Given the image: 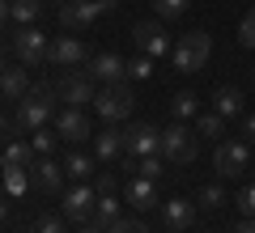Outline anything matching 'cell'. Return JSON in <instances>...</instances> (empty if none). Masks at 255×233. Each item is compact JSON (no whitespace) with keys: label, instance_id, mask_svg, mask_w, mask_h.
Returning a JSON list of instances; mask_svg holds the SVG:
<instances>
[{"label":"cell","instance_id":"1","mask_svg":"<svg viewBox=\"0 0 255 233\" xmlns=\"http://www.w3.org/2000/svg\"><path fill=\"white\" fill-rule=\"evenodd\" d=\"M170 60L179 72H200L209 68L213 60V38L204 34V30H187V34H179V43L170 47Z\"/></svg>","mask_w":255,"mask_h":233},{"label":"cell","instance_id":"2","mask_svg":"<svg viewBox=\"0 0 255 233\" xmlns=\"http://www.w3.org/2000/svg\"><path fill=\"white\" fill-rule=\"evenodd\" d=\"M55 98H60V93H55L51 85H30V93L17 102V127H26V132H38V127L51 119Z\"/></svg>","mask_w":255,"mask_h":233},{"label":"cell","instance_id":"3","mask_svg":"<svg viewBox=\"0 0 255 233\" xmlns=\"http://www.w3.org/2000/svg\"><path fill=\"white\" fill-rule=\"evenodd\" d=\"M94 110H98L107 123H119V119H128L132 110H136V98H132V89H128L124 81L119 85H102V89L94 93Z\"/></svg>","mask_w":255,"mask_h":233},{"label":"cell","instance_id":"4","mask_svg":"<svg viewBox=\"0 0 255 233\" xmlns=\"http://www.w3.org/2000/svg\"><path fill=\"white\" fill-rule=\"evenodd\" d=\"M115 4L119 0H68V4H60V26L64 30H85V26H94L102 13H111Z\"/></svg>","mask_w":255,"mask_h":233},{"label":"cell","instance_id":"5","mask_svg":"<svg viewBox=\"0 0 255 233\" xmlns=\"http://www.w3.org/2000/svg\"><path fill=\"white\" fill-rule=\"evenodd\" d=\"M213 165H217L221 178H243L247 165H251V144L247 140H221L213 153Z\"/></svg>","mask_w":255,"mask_h":233},{"label":"cell","instance_id":"6","mask_svg":"<svg viewBox=\"0 0 255 233\" xmlns=\"http://www.w3.org/2000/svg\"><path fill=\"white\" fill-rule=\"evenodd\" d=\"M162 157L174 165H191L196 161V132H187L183 123H170L162 132Z\"/></svg>","mask_w":255,"mask_h":233},{"label":"cell","instance_id":"7","mask_svg":"<svg viewBox=\"0 0 255 233\" xmlns=\"http://www.w3.org/2000/svg\"><path fill=\"white\" fill-rule=\"evenodd\" d=\"M132 43H136V51L140 55H149V60H157V55H166L170 51V34H166V26L157 17H149V21H136V30H132Z\"/></svg>","mask_w":255,"mask_h":233},{"label":"cell","instance_id":"8","mask_svg":"<svg viewBox=\"0 0 255 233\" xmlns=\"http://www.w3.org/2000/svg\"><path fill=\"white\" fill-rule=\"evenodd\" d=\"M47 38H43V30L38 26H21L17 34H13V55H17L26 68H34V64H43L47 60Z\"/></svg>","mask_w":255,"mask_h":233},{"label":"cell","instance_id":"9","mask_svg":"<svg viewBox=\"0 0 255 233\" xmlns=\"http://www.w3.org/2000/svg\"><path fill=\"white\" fill-rule=\"evenodd\" d=\"M55 93H60V102H68V106H85V102H94V77L90 72H64L60 85H55Z\"/></svg>","mask_w":255,"mask_h":233},{"label":"cell","instance_id":"10","mask_svg":"<svg viewBox=\"0 0 255 233\" xmlns=\"http://www.w3.org/2000/svg\"><path fill=\"white\" fill-rule=\"evenodd\" d=\"M124 153H132V157H157L162 153V132H157L153 123H136L124 132Z\"/></svg>","mask_w":255,"mask_h":233},{"label":"cell","instance_id":"11","mask_svg":"<svg viewBox=\"0 0 255 233\" xmlns=\"http://www.w3.org/2000/svg\"><path fill=\"white\" fill-rule=\"evenodd\" d=\"M94 77V81H102V85H119L128 77V60H119L115 51H102V55H94L90 60V68H85Z\"/></svg>","mask_w":255,"mask_h":233},{"label":"cell","instance_id":"12","mask_svg":"<svg viewBox=\"0 0 255 233\" xmlns=\"http://www.w3.org/2000/svg\"><path fill=\"white\" fill-rule=\"evenodd\" d=\"M55 132H60V140H73V144H81V140H90V119H85V110L81 106H68V110H60V119H55Z\"/></svg>","mask_w":255,"mask_h":233},{"label":"cell","instance_id":"13","mask_svg":"<svg viewBox=\"0 0 255 233\" xmlns=\"http://www.w3.org/2000/svg\"><path fill=\"white\" fill-rule=\"evenodd\" d=\"M94 204H98V191L85 187V182H77V187L64 195V216H68V221H90Z\"/></svg>","mask_w":255,"mask_h":233},{"label":"cell","instance_id":"14","mask_svg":"<svg viewBox=\"0 0 255 233\" xmlns=\"http://www.w3.org/2000/svg\"><path fill=\"white\" fill-rule=\"evenodd\" d=\"M47 60L60 64V68H73V64L85 60V43H81V38H73V34H60L51 47H47Z\"/></svg>","mask_w":255,"mask_h":233},{"label":"cell","instance_id":"15","mask_svg":"<svg viewBox=\"0 0 255 233\" xmlns=\"http://www.w3.org/2000/svg\"><path fill=\"white\" fill-rule=\"evenodd\" d=\"M128 204H132V208H140V212H149V208H162V199H157V187H153V178L136 174V178L128 182Z\"/></svg>","mask_w":255,"mask_h":233},{"label":"cell","instance_id":"16","mask_svg":"<svg viewBox=\"0 0 255 233\" xmlns=\"http://www.w3.org/2000/svg\"><path fill=\"white\" fill-rule=\"evenodd\" d=\"M162 216H166V225L179 233V229H187V225L196 221V204H191V199H179V195H174L170 204H162Z\"/></svg>","mask_w":255,"mask_h":233},{"label":"cell","instance_id":"17","mask_svg":"<svg viewBox=\"0 0 255 233\" xmlns=\"http://www.w3.org/2000/svg\"><path fill=\"white\" fill-rule=\"evenodd\" d=\"M30 174H34V182H38L43 191H60V187H64V170L51 161V157H34Z\"/></svg>","mask_w":255,"mask_h":233},{"label":"cell","instance_id":"18","mask_svg":"<svg viewBox=\"0 0 255 233\" xmlns=\"http://www.w3.org/2000/svg\"><path fill=\"white\" fill-rule=\"evenodd\" d=\"M0 93H4V102H21L30 93V77L26 68H4V77H0Z\"/></svg>","mask_w":255,"mask_h":233},{"label":"cell","instance_id":"19","mask_svg":"<svg viewBox=\"0 0 255 233\" xmlns=\"http://www.w3.org/2000/svg\"><path fill=\"white\" fill-rule=\"evenodd\" d=\"M243 89H234V85H221L217 93H213V110H217L221 119H234V115H243Z\"/></svg>","mask_w":255,"mask_h":233},{"label":"cell","instance_id":"20","mask_svg":"<svg viewBox=\"0 0 255 233\" xmlns=\"http://www.w3.org/2000/svg\"><path fill=\"white\" fill-rule=\"evenodd\" d=\"M94 149H98V157H102V161H111L115 153H124V132H119L115 123H107V132H98V136H94Z\"/></svg>","mask_w":255,"mask_h":233},{"label":"cell","instance_id":"21","mask_svg":"<svg viewBox=\"0 0 255 233\" xmlns=\"http://www.w3.org/2000/svg\"><path fill=\"white\" fill-rule=\"evenodd\" d=\"M34 144H26V140H13L9 149H4V165H17V170H30L34 165Z\"/></svg>","mask_w":255,"mask_h":233},{"label":"cell","instance_id":"22","mask_svg":"<svg viewBox=\"0 0 255 233\" xmlns=\"http://www.w3.org/2000/svg\"><path fill=\"white\" fill-rule=\"evenodd\" d=\"M43 4L47 0H13V21H17V26H34V21L43 17Z\"/></svg>","mask_w":255,"mask_h":233},{"label":"cell","instance_id":"23","mask_svg":"<svg viewBox=\"0 0 255 233\" xmlns=\"http://www.w3.org/2000/svg\"><path fill=\"white\" fill-rule=\"evenodd\" d=\"M64 174H68V178H77V182H85V178H90V174H94V161H90V157H85V153H68V161H64Z\"/></svg>","mask_w":255,"mask_h":233},{"label":"cell","instance_id":"24","mask_svg":"<svg viewBox=\"0 0 255 233\" xmlns=\"http://www.w3.org/2000/svg\"><path fill=\"white\" fill-rule=\"evenodd\" d=\"M196 136H209V140L226 136V119H221L217 110H209V115H196Z\"/></svg>","mask_w":255,"mask_h":233},{"label":"cell","instance_id":"25","mask_svg":"<svg viewBox=\"0 0 255 233\" xmlns=\"http://www.w3.org/2000/svg\"><path fill=\"white\" fill-rule=\"evenodd\" d=\"M170 115H174V123H183V119H191V115H196V93H191V89L174 93V102H170Z\"/></svg>","mask_w":255,"mask_h":233},{"label":"cell","instance_id":"26","mask_svg":"<svg viewBox=\"0 0 255 233\" xmlns=\"http://www.w3.org/2000/svg\"><path fill=\"white\" fill-rule=\"evenodd\" d=\"M94 216H98V225H115V221H119V204H115V195H98Z\"/></svg>","mask_w":255,"mask_h":233},{"label":"cell","instance_id":"27","mask_svg":"<svg viewBox=\"0 0 255 233\" xmlns=\"http://www.w3.org/2000/svg\"><path fill=\"white\" fill-rule=\"evenodd\" d=\"M191 9V0H153V13L157 17H183Z\"/></svg>","mask_w":255,"mask_h":233},{"label":"cell","instance_id":"28","mask_svg":"<svg viewBox=\"0 0 255 233\" xmlns=\"http://www.w3.org/2000/svg\"><path fill=\"white\" fill-rule=\"evenodd\" d=\"M149 72H153V60H149V55L128 60V77H132V81H149Z\"/></svg>","mask_w":255,"mask_h":233},{"label":"cell","instance_id":"29","mask_svg":"<svg viewBox=\"0 0 255 233\" xmlns=\"http://www.w3.org/2000/svg\"><path fill=\"white\" fill-rule=\"evenodd\" d=\"M251 170H255V165H251ZM238 212H243V216H255V178L238 191Z\"/></svg>","mask_w":255,"mask_h":233},{"label":"cell","instance_id":"30","mask_svg":"<svg viewBox=\"0 0 255 233\" xmlns=\"http://www.w3.org/2000/svg\"><path fill=\"white\" fill-rule=\"evenodd\" d=\"M238 43H243V47H251V51H255V9H247L243 26H238Z\"/></svg>","mask_w":255,"mask_h":233},{"label":"cell","instance_id":"31","mask_svg":"<svg viewBox=\"0 0 255 233\" xmlns=\"http://www.w3.org/2000/svg\"><path fill=\"white\" fill-rule=\"evenodd\" d=\"M221 204H226V191H221V187H204V191H200V208H209V212H217Z\"/></svg>","mask_w":255,"mask_h":233},{"label":"cell","instance_id":"32","mask_svg":"<svg viewBox=\"0 0 255 233\" xmlns=\"http://www.w3.org/2000/svg\"><path fill=\"white\" fill-rule=\"evenodd\" d=\"M26 170H17V165H4V187L9 191H26Z\"/></svg>","mask_w":255,"mask_h":233},{"label":"cell","instance_id":"33","mask_svg":"<svg viewBox=\"0 0 255 233\" xmlns=\"http://www.w3.org/2000/svg\"><path fill=\"white\" fill-rule=\"evenodd\" d=\"M132 170H140L145 178H157V174H162V161H157V157H136V161H132Z\"/></svg>","mask_w":255,"mask_h":233},{"label":"cell","instance_id":"34","mask_svg":"<svg viewBox=\"0 0 255 233\" xmlns=\"http://www.w3.org/2000/svg\"><path fill=\"white\" fill-rule=\"evenodd\" d=\"M55 140H60V136H47L43 127H38V132H34V140H30V144H34V153H38V157H47V153L55 149Z\"/></svg>","mask_w":255,"mask_h":233},{"label":"cell","instance_id":"35","mask_svg":"<svg viewBox=\"0 0 255 233\" xmlns=\"http://www.w3.org/2000/svg\"><path fill=\"white\" fill-rule=\"evenodd\" d=\"M111 233H149V225L136 221V216H132V221H124V216H119V221L111 225Z\"/></svg>","mask_w":255,"mask_h":233},{"label":"cell","instance_id":"36","mask_svg":"<svg viewBox=\"0 0 255 233\" xmlns=\"http://www.w3.org/2000/svg\"><path fill=\"white\" fill-rule=\"evenodd\" d=\"M34 233H64V225H60V216H38Z\"/></svg>","mask_w":255,"mask_h":233},{"label":"cell","instance_id":"37","mask_svg":"<svg viewBox=\"0 0 255 233\" xmlns=\"http://www.w3.org/2000/svg\"><path fill=\"white\" fill-rule=\"evenodd\" d=\"M94 191H98V195H115V174L102 170V174H98V182H94Z\"/></svg>","mask_w":255,"mask_h":233},{"label":"cell","instance_id":"38","mask_svg":"<svg viewBox=\"0 0 255 233\" xmlns=\"http://www.w3.org/2000/svg\"><path fill=\"white\" fill-rule=\"evenodd\" d=\"M243 136H247V144H255V115L243 119Z\"/></svg>","mask_w":255,"mask_h":233},{"label":"cell","instance_id":"39","mask_svg":"<svg viewBox=\"0 0 255 233\" xmlns=\"http://www.w3.org/2000/svg\"><path fill=\"white\" fill-rule=\"evenodd\" d=\"M4 21H13V0H0V26Z\"/></svg>","mask_w":255,"mask_h":233},{"label":"cell","instance_id":"40","mask_svg":"<svg viewBox=\"0 0 255 233\" xmlns=\"http://www.w3.org/2000/svg\"><path fill=\"white\" fill-rule=\"evenodd\" d=\"M234 233H255V216H243V225H238Z\"/></svg>","mask_w":255,"mask_h":233},{"label":"cell","instance_id":"41","mask_svg":"<svg viewBox=\"0 0 255 233\" xmlns=\"http://www.w3.org/2000/svg\"><path fill=\"white\" fill-rule=\"evenodd\" d=\"M81 233H107V225H85Z\"/></svg>","mask_w":255,"mask_h":233},{"label":"cell","instance_id":"42","mask_svg":"<svg viewBox=\"0 0 255 233\" xmlns=\"http://www.w3.org/2000/svg\"><path fill=\"white\" fill-rule=\"evenodd\" d=\"M4 212H9V204H4V199H0V221H4Z\"/></svg>","mask_w":255,"mask_h":233},{"label":"cell","instance_id":"43","mask_svg":"<svg viewBox=\"0 0 255 233\" xmlns=\"http://www.w3.org/2000/svg\"><path fill=\"white\" fill-rule=\"evenodd\" d=\"M60 4H68V0H60Z\"/></svg>","mask_w":255,"mask_h":233},{"label":"cell","instance_id":"44","mask_svg":"<svg viewBox=\"0 0 255 233\" xmlns=\"http://www.w3.org/2000/svg\"><path fill=\"white\" fill-rule=\"evenodd\" d=\"M0 98H4V93H0Z\"/></svg>","mask_w":255,"mask_h":233}]
</instances>
